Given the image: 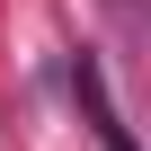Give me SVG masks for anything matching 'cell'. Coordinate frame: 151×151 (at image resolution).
I'll use <instances>...</instances> for the list:
<instances>
[{
    "mask_svg": "<svg viewBox=\"0 0 151 151\" xmlns=\"http://www.w3.org/2000/svg\"><path fill=\"white\" fill-rule=\"evenodd\" d=\"M71 98H80V116L98 124V142H107V151H133V124L116 116V98H107V80H98V62H89V53L71 62Z\"/></svg>",
    "mask_w": 151,
    "mask_h": 151,
    "instance_id": "obj_1",
    "label": "cell"
}]
</instances>
